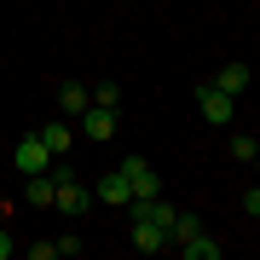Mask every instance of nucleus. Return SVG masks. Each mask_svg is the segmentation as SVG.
<instances>
[{"instance_id":"nucleus-17","label":"nucleus","mask_w":260,"mask_h":260,"mask_svg":"<svg viewBox=\"0 0 260 260\" xmlns=\"http://www.w3.org/2000/svg\"><path fill=\"white\" fill-rule=\"evenodd\" d=\"M12 254H18V237H12V232H0V260H12Z\"/></svg>"},{"instance_id":"nucleus-13","label":"nucleus","mask_w":260,"mask_h":260,"mask_svg":"<svg viewBox=\"0 0 260 260\" xmlns=\"http://www.w3.org/2000/svg\"><path fill=\"white\" fill-rule=\"evenodd\" d=\"M197 232H203L197 214H174V225H168V237H174V243H185V237H197Z\"/></svg>"},{"instance_id":"nucleus-11","label":"nucleus","mask_w":260,"mask_h":260,"mask_svg":"<svg viewBox=\"0 0 260 260\" xmlns=\"http://www.w3.org/2000/svg\"><path fill=\"white\" fill-rule=\"evenodd\" d=\"M174 249L185 254V260H220V243H208L203 232H197V237H185V243H174Z\"/></svg>"},{"instance_id":"nucleus-1","label":"nucleus","mask_w":260,"mask_h":260,"mask_svg":"<svg viewBox=\"0 0 260 260\" xmlns=\"http://www.w3.org/2000/svg\"><path fill=\"white\" fill-rule=\"evenodd\" d=\"M52 208H64V214H81V208H93V191H87L81 179H70L64 168H58V185H52Z\"/></svg>"},{"instance_id":"nucleus-2","label":"nucleus","mask_w":260,"mask_h":260,"mask_svg":"<svg viewBox=\"0 0 260 260\" xmlns=\"http://www.w3.org/2000/svg\"><path fill=\"white\" fill-rule=\"evenodd\" d=\"M121 179H127L133 197H162V179H156V168H150L145 156H127V162H121Z\"/></svg>"},{"instance_id":"nucleus-8","label":"nucleus","mask_w":260,"mask_h":260,"mask_svg":"<svg viewBox=\"0 0 260 260\" xmlns=\"http://www.w3.org/2000/svg\"><path fill=\"white\" fill-rule=\"evenodd\" d=\"M52 185H58L52 168H41V174H23V197H29L35 208H47V203H52Z\"/></svg>"},{"instance_id":"nucleus-4","label":"nucleus","mask_w":260,"mask_h":260,"mask_svg":"<svg viewBox=\"0 0 260 260\" xmlns=\"http://www.w3.org/2000/svg\"><path fill=\"white\" fill-rule=\"evenodd\" d=\"M116 121H121L116 110H104V104H87V110H81V133H87V139H99V145H104V139L116 133Z\"/></svg>"},{"instance_id":"nucleus-3","label":"nucleus","mask_w":260,"mask_h":260,"mask_svg":"<svg viewBox=\"0 0 260 260\" xmlns=\"http://www.w3.org/2000/svg\"><path fill=\"white\" fill-rule=\"evenodd\" d=\"M197 104H203V116L214 121V127H225V121H232V110H237V99H232V93H220L214 81L197 87Z\"/></svg>"},{"instance_id":"nucleus-15","label":"nucleus","mask_w":260,"mask_h":260,"mask_svg":"<svg viewBox=\"0 0 260 260\" xmlns=\"http://www.w3.org/2000/svg\"><path fill=\"white\" fill-rule=\"evenodd\" d=\"M232 156H237V162H254V156H260L254 133H237V139H232Z\"/></svg>"},{"instance_id":"nucleus-16","label":"nucleus","mask_w":260,"mask_h":260,"mask_svg":"<svg viewBox=\"0 0 260 260\" xmlns=\"http://www.w3.org/2000/svg\"><path fill=\"white\" fill-rule=\"evenodd\" d=\"M29 260H58V243H29Z\"/></svg>"},{"instance_id":"nucleus-9","label":"nucleus","mask_w":260,"mask_h":260,"mask_svg":"<svg viewBox=\"0 0 260 260\" xmlns=\"http://www.w3.org/2000/svg\"><path fill=\"white\" fill-rule=\"evenodd\" d=\"M214 87H220V93H232V99H243V93H249V64H220Z\"/></svg>"},{"instance_id":"nucleus-7","label":"nucleus","mask_w":260,"mask_h":260,"mask_svg":"<svg viewBox=\"0 0 260 260\" xmlns=\"http://www.w3.org/2000/svg\"><path fill=\"white\" fill-rule=\"evenodd\" d=\"M93 203H110V208H127V203H133V191H127V179H121V168H116V174H104V179H99Z\"/></svg>"},{"instance_id":"nucleus-12","label":"nucleus","mask_w":260,"mask_h":260,"mask_svg":"<svg viewBox=\"0 0 260 260\" xmlns=\"http://www.w3.org/2000/svg\"><path fill=\"white\" fill-rule=\"evenodd\" d=\"M58 104H64V116H81V110H87L93 99H87V87H81V81H64V93H58Z\"/></svg>"},{"instance_id":"nucleus-5","label":"nucleus","mask_w":260,"mask_h":260,"mask_svg":"<svg viewBox=\"0 0 260 260\" xmlns=\"http://www.w3.org/2000/svg\"><path fill=\"white\" fill-rule=\"evenodd\" d=\"M18 168H23V174H41V168H52V150L41 145V133L18 139Z\"/></svg>"},{"instance_id":"nucleus-14","label":"nucleus","mask_w":260,"mask_h":260,"mask_svg":"<svg viewBox=\"0 0 260 260\" xmlns=\"http://www.w3.org/2000/svg\"><path fill=\"white\" fill-rule=\"evenodd\" d=\"M87 99H93V104H104V110H116V104H121V87H116V81H104V87H93Z\"/></svg>"},{"instance_id":"nucleus-10","label":"nucleus","mask_w":260,"mask_h":260,"mask_svg":"<svg viewBox=\"0 0 260 260\" xmlns=\"http://www.w3.org/2000/svg\"><path fill=\"white\" fill-rule=\"evenodd\" d=\"M35 133H41V145H47L52 156H64L70 139H75V133H70V116H58V121H47V127H35Z\"/></svg>"},{"instance_id":"nucleus-6","label":"nucleus","mask_w":260,"mask_h":260,"mask_svg":"<svg viewBox=\"0 0 260 260\" xmlns=\"http://www.w3.org/2000/svg\"><path fill=\"white\" fill-rule=\"evenodd\" d=\"M133 249H139V254H162V249H174V243H168V232H162V225L133 220Z\"/></svg>"}]
</instances>
